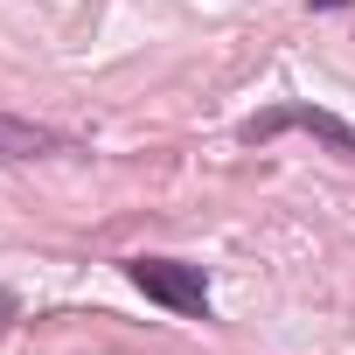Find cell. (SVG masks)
I'll use <instances>...</instances> for the list:
<instances>
[{"mask_svg":"<svg viewBox=\"0 0 355 355\" xmlns=\"http://www.w3.org/2000/svg\"><path fill=\"white\" fill-rule=\"evenodd\" d=\"M279 132H313L327 153H341V160L355 167V125H348V119H334L327 105H306V98H279V105H265V112H251V119L237 125V139H244V146H272Z\"/></svg>","mask_w":355,"mask_h":355,"instance_id":"6da1fadb","label":"cell"},{"mask_svg":"<svg viewBox=\"0 0 355 355\" xmlns=\"http://www.w3.org/2000/svg\"><path fill=\"white\" fill-rule=\"evenodd\" d=\"M125 279L182 320H209V272L189 258H125Z\"/></svg>","mask_w":355,"mask_h":355,"instance_id":"7a4b0ae2","label":"cell"},{"mask_svg":"<svg viewBox=\"0 0 355 355\" xmlns=\"http://www.w3.org/2000/svg\"><path fill=\"white\" fill-rule=\"evenodd\" d=\"M84 139L56 132V125H35V119H15L0 112V160H77Z\"/></svg>","mask_w":355,"mask_h":355,"instance_id":"3957f363","label":"cell"}]
</instances>
